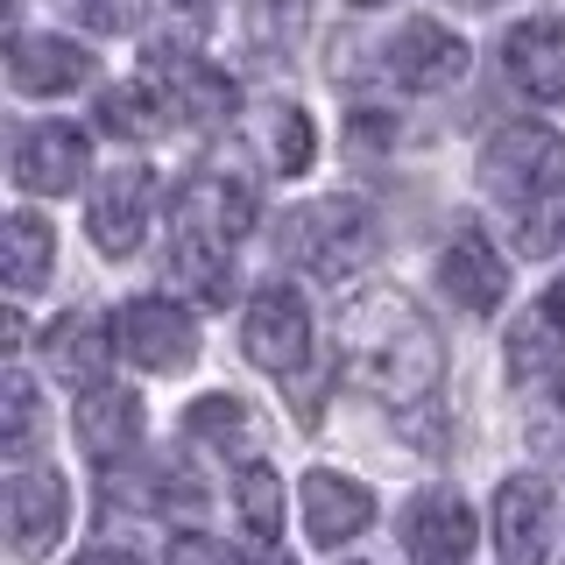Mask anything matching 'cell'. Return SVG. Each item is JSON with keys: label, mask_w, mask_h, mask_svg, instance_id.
I'll return each instance as SVG.
<instances>
[{"label": "cell", "mask_w": 565, "mask_h": 565, "mask_svg": "<svg viewBox=\"0 0 565 565\" xmlns=\"http://www.w3.org/2000/svg\"><path fill=\"white\" fill-rule=\"evenodd\" d=\"M544 305H552V318H558V326H565V282H558L552 297H544Z\"/></svg>", "instance_id": "1f68e13d"}, {"label": "cell", "mask_w": 565, "mask_h": 565, "mask_svg": "<svg viewBox=\"0 0 565 565\" xmlns=\"http://www.w3.org/2000/svg\"><path fill=\"white\" fill-rule=\"evenodd\" d=\"M438 282H446L452 305H467L473 318H488L509 297V269H502V247H494L473 220H452V241L438 247Z\"/></svg>", "instance_id": "7c38bea8"}, {"label": "cell", "mask_w": 565, "mask_h": 565, "mask_svg": "<svg viewBox=\"0 0 565 565\" xmlns=\"http://www.w3.org/2000/svg\"><path fill=\"white\" fill-rule=\"evenodd\" d=\"M234 502H241V523L255 530V537H282V481L262 467V459H247V467H241Z\"/></svg>", "instance_id": "cb8c5ba5"}, {"label": "cell", "mask_w": 565, "mask_h": 565, "mask_svg": "<svg viewBox=\"0 0 565 565\" xmlns=\"http://www.w3.org/2000/svg\"><path fill=\"white\" fill-rule=\"evenodd\" d=\"M29 438H35V382L8 375V452L29 459Z\"/></svg>", "instance_id": "f1b7e54d"}, {"label": "cell", "mask_w": 565, "mask_h": 565, "mask_svg": "<svg viewBox=\"0 0 565 565\" xmlns=\"http://www.w3.org/2000/svg\"><path fill=\"white\" fill-rule=\"evenodd\" d=\"M241 347L255 367H269V375H297L311 353V311L305 297L290 290V282H269V290L247 297V318H241Z\"/></svg>", "instance_id": "9c48e42d"}, {"label": "cell", "mask_w": 565, "mask_h": 565, "mask_svg": "<svg viewBox=\"0 0 565 565\" xmlns=\"http://www.w3.org/2000/svg\"><path fill=\"white\" fill-rule=\"evenodd\" d=\"M0 516H8V544L14 558H50L71 523V488L57 467H14L8 494H0Z\"/></svg>", "instance_id": "ba28073f"}, {"label": "cell", "mask_w": 565, "mask_h": 565, "mask_svg": "<svg viewBox=\"0 0 565 565\" xmlns=\"http://www.w3.org/2000/svg\"><path fill=\"white\" fill-rule=\"evenodd\" d=\"M255 226V184L241 170H199L184 177L170 205V276L191 282L205 305L234 297V269H226V247Z\"/></svg>", "instance_id": "7a4b0ae2"}, {"label": "cell", "mask_w": 565, "mask_h": 565, "mask_svg": "<svg viewBox=\"0 0 565 565\" xmlns=\"http://www.w3.org/2000/svg\"><path fill=\"white\" fill-rule=\"evenodd\" d=\"M340 367L382 403H424L446 375V347H438L431 318L403 290H361L340 311Z\"/></svg>", "instance_id": "6da1fadb"}, {"label": "cell", "mask_w": 565, "mask_h": 565, "mask_svg": "<svg viewBox=\"0 0 565 565\" xmlns=\"http://www.w3.org/2000/svg\"><path fill=\"white\" fill-rule=\"evenodd\" d=\"M509 241H516V255H558V247H565V191L523 205L516 226H509Z\"/></svg>", "instance_id": "d4e9b609"}, {"label": "cell", "mask_w": 565, "mask_h": 565, "mask_svg": "<svg viewBox=\"0 0 565 565\" xmlns=\"http://www.w3.org/2000/svg\"><path fill=\"white\" fill-rule=\"evenodd\" d=\"M8 78H14V93H29V99H57V93H78V85L93 78V57H85L78 43H64V35H14Z\"/></svg>", "instance_id": "e0dca14e"}, {"label": "cell", "mask_w": 565, "mask_h": 565, "mask_svg": "<svg viewBox=\"0 0 565 565\" xmlns=\"http://www.w3.org/2000/svg\"><path fill=\"white\" fill-rule=\"evenodd\" d=\"M149 85H156V99H163V114L177 128H220L241 106V85L220 64L191 57V50H170V43L149 50Z\"/></svg>", "instance_id": "5b68a950"}, {"label": "cell", "mask_w": 565, "mask_h": 565, "mask_svg": "<svg viewBox=\"0 0 565 565\" xmlns=\"http://www.w3.org/2000/svg\"><path fill=\"white\" fill-rule=\"evenodd\" d=\"M375 247H382V234H375V212H367L361 199H318V205L282 220V255H290L297 269L326 276V282L367 269Z\"/></svg>", "instance_id": "3957f363"}, {"label": "cell", "mask_w": 565, "mask_h": 565, "mask_svg": "<svg viewBox=\"0 0 565 565\" xmlns=\"http://www.w3.org/2000/svg\"><path fill=\"white\" fill-rule=\"evenodd\" d=\"M64 8L78 14L93 35H128V29L141 22V8H149V0H64Z\"/></svg>", "instance_id": "83f0119b"}, {"label": "cell", "mask_w": 565, "mask_h": 565, "mask_svg": "<svg viewBox=\"0 0 565 565\" xmlns=\"http://www.w3.org/2000/svg\"><path fill=\"white\" fill-rule=\"evenodd\" d=\"M50 361H57V375H71V382H85L93 388L99 375H106V361H114V326H99L93 311H71V318H57V326H50Z\"/></svg>", "instance_id": "d6986e66"}, {"label": "cell", "mask_w": 565, "mask_h": 565, "mask_svg": "<svg viewBox=\"0 0 565 565\" xmlns=\"http://www.w3.org/2000/svg\"><path fill=\"white\" fill-rule=\"evenodd\" d=\"M494 544H502V565H544L552 552V481L544 473H509L494 488Z\"/></svg>", "instance_id": "4fadbf2b"}, {"label": "cell", "mask_w": 565, "mask_h": 565, "mask_svg": "<svg viewBox=\"0 0 565 565\" xmlns=\"http://www.w3.org/2000/svg\"><path fill=\"white\" fill-rule=\"evenodd\" d=\"M382 78L403 85V93H446V85L467 78V43H459L446 22L417 14V22H403L382 43Z\"/></svg>", "instance_id": "30bf717a"}, {"label": "cell", "mask_w": 565, "mask_h": 565, "mask_svg": "<svg viewBox=\"0 0 565 565\" xmlns=\"http://www.w3.org/2000/svg\"><path fill=\"white\" fill-rule=\"evenodd\" d=\"M459 8H502V0H459Z\"/></svg>", "instance_id": "836d02e7"}, {"label": "cell", "mask_w": 565, "mask_h": 565, "mask_svg": "<svg viewBox=\"0 0 565 565\" xmlns=\"http://www.w3.org/2000/svg\"><path fill=\"white\" fill-rule=\"evenodd\" d=\"M305 530H311V544H326V552H340V544H353L367 523H375V494H367L353 473H332V467H318L305 473Z\"/></svg>", "instance_id": "2e32d148"}, {"label": "cell", "mask_w": 565, "mask_h": 565, "mask_svg": "<svg viewBox=\"0 0 565 565\" xmlns=\"http://www.w3.org/2000/svg\"><path fill=\"white\" fill-rule=\"evenodd\" d=\"M78 446L93 452L99 467H106V459L120 467V459L141 446V396H135V388H120V382H93V388H85V396H78Z\"/></svg>", "instance_id": "ac0fdd59"}, {"label": "cell", "mask_w": 565, "mask_h": 565, "mask_svg": "<svg viewBox=\"0 0 565 565\" xmlns=\"http://www.w3.org/2000/svg\"><path fill=\"white\" fill-rule=\"evenodd\" d=\"M502 71L530 99H565V14H530L502 35Z\"/></svg>", "instance_id": "9a60e30c"}, {"label": "cell", "mask_w": 565, "mask_h": 565, "mask_svg": "<svg viewBox=\"0 0 565 565\" xmlns=\"http://www.w3.org/2000/svg\"><path fill=\"white\" fill-rule=\"evenodd\" d=\"M85 170H93V149L64 120H35V128L14 135V184L29 199H64V191L85 184Z\"/></svg>", "instance_id": "8fae6325"}, {"label": "cell", "mask_w": 565, "mask_h": 565, "mask_svg": "<svg viewBox=\"0 0 565 565\" xmlns=\"http://www.w3.org/2000/svg\"><path fill=\"white\" fill-rule=\"evenodd\" d=\"M353 8H375V0H353Z\"/></svg>", "instance_id": "d590c367"}, {"label": "cell", "mask_w": 565, "mask_h": 565, "mask_svg": "<svg viewBox=\"0 0 565 565\" xmlns=\"http://www.w3.org/2000/svg\"><path fill=\"white\" fill-rule=\"evenodd\" d=\"M481 191L502 199L509 212L565 191V135L544 120H509L481 141Z\"/></svg>", "instance_id": "277c9868"}, {"label": "cell", "mask_w": 565, "mask_h": 565, "mask_svg": "<svg viewBox=\"0 0 565 565\" xmlns=\"http://www.w3.org/2000/svg\"><path fill=\"white\" fill-rule=\"evenodd\" d=\"M99 128L120 135V141H156L170 128V114H163V99H156V85L135 78V85H114V93L99 99Z\"/></svg>", "instance_id": "7402d4cb"}, {"label": "cell", "mask_w": 565, "mask_h": 565, "mask_svg": "<svg viewBox=\"0 0 565 565\" xmlns=\"http://www.w3.org/2000/svg\"><path fill=\"white\" fill-rule=\"evenodd\" d=\"M114 340L135 367H149V375H184V367L199 361V326H191V311L170 305V297H135V305H120Z\"/></svg>", "instance_id": "8992f818"}, {"label": "cell", "mask_w": 565, "mask_h": 565, "mask_svg": "<svg viewBox=\"0 0 565 565\" xmlns=\"http://www.w3.org/2000/svg\"><path fill=\"white\" fill-rule=\"evenodd\" d=\"M71 565H128V552H85V558H71Z\"/></svg>", "instance_id": "4dcf8cb0"}, {"label": "cell", "mask_w": 565, "mask_h": 565, "mask_svg": "<svg viewBox=\"0 0 565 565\" xmlns=\"http://www.w3.org/2000/svg\"><path fill=\"white\" fill-rule=\"evenodd\" d=\"M149 212H156V170L149 163H114L93 184V212H85V226H93V247L114 262H128L141 241H149Z\"/></svg>", "instance_id": "52a82bcc"}, {"label": "cell", "mask_w": 565, "mask_h": 565, "mask_svg": "<svg viewBox=\"0 0 565 565\" xmlns=\"http://www.w3.org/2000/svg\"><path fill=\"white\" fill-rule=\"evenodd\" d=\"M184 438H199V446H212V452H234V459H247L262 446V424H255V411H247L241 396H199L184 411Z\"/></svg>", "instance_id": "ffe728a7"}, {"label": "cell", "mask_w": 565, "mask_h": 565, "mask_svg": "<svg viewBox=\"0 0 565 565\" xmlns=\"http://www.w3.org/2000/svg\"><path fill=\"white\" fill-rule=\"evenodd\" d=\"M184 8H191V14H199V8H212V0H184Z\"/></svg>", "instance_id": "e575fe53"}, {"label": "cell", "mask_w": 565, "mask_h": 565, "mask_svg": "<svg viewBox=\"0 0 565 565\" xmlns=\"http://www.w3.org/2000/svg\"><path fill=\"white\" fill-rule=\"evenodd\" d=\"M170 565H241V558H226L220 544H205V537H177L170 544Z\"/></svg>", "instance_id": "f546056e"}, {"label": "cell", "mask_w": 565, "mask_h": 565, "mask_svg": "<svg viewBox=\"0 0 565 565\" xmlns=\"http://www.w3.org/2000/svg\"><path fill=\"white\" fill-rule=\"evenodd\" d=\"M241 565H290V552H262V558H241Z\"/></svg>", "instance_id": "d6a6232c"}, {"label": "cell", "mask_w": 565, "mask_h": 565, "mask_svg": "<svg viewBox=\"0 0 565 565\" xmlns=\"http://www.w3.org/2000/svg\"><path fill=\"white\" fill-rule=\"evenodd\" d=\"M269 156H276V170H282V177L311 170V156H318V135H311V114H305V106H276Z\"/></svg>", "instance_id": "484cf974"}, {"label": "cell", "mask_w": 565, "mask_h": 565, "mask_svg": "<svg viewBox=\"0 0 565 565\" xmlns=\"http://www.w3.org/2000/svg\"><path fill=\"white\" fill-rule=\"evenodd\" d=\"M0 247H8V290L14 297L43 290L50 269H57V234H50L35 212H8V220H0Z\"/></svg>", "instance_id": "44dd1931"}, {"label": "cell", "mask_w": 565, "mask_h": 565, "mask_svg": "<svg viewBox=\"0 0 565 565\" xmlns=\"http://www.w3.org/2000/svg\"><path fill=\"white\" fill-rule=\"evenodd\" d=\"M558 403H565V388H558Z\"/></svg>", "instance_id": "8d00e7d4"}, {"label": "cell", "mask_w": 565, "mask_h": 565, "mask_svg": "<svg viewBox=\"0 0 565 565\" xmlns=\"http://www.w3.org/2000/svg\"><path fill=\"white\" fill-rule=\"evenodd\" d=\"M473 537H481L473 509L459 502V494H446V488L417 494V502L403 509V552H411V565H467Z\"/></svg>", "instance_id": "5bb4252c"}, {"label": "cell", "mask_w": 565, "mask_h": 565, "mask_svg": "<svg viewBox=\"0 0 565 565\" xmlns=\"http://www.w3.org/2000/svg\"><path fill=\"white\" fill-rule=\"evenodd\" d=\"M552 361H565V326L552 318V305H537L530 318H516V332H509V375L530 382V375H544Z\"/></svg>", "instance_id": "603a6c76"}, {"label": "cell", "mask_w": 565, "mask_h": 565, "mask_svg": "<svg viewBox=\"0 0 565 565\" xmlns=\"http://www.w3.org/2000/svg\"><path fill=\"white\" fill-rule=\"evenodd\" d=\"M297 29H305V0H247V35H255V50H282Z\"/></svg>", "instance_id": "4316f807"}]
</instances>
